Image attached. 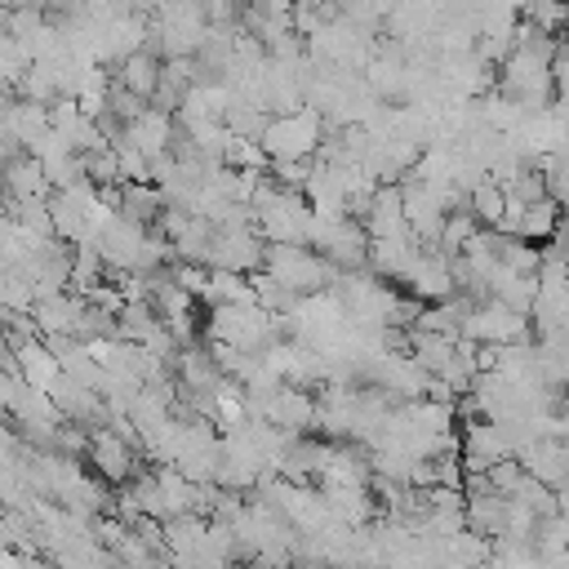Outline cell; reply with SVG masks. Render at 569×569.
Masks as SVG:
<instances>
[{"mask_svg": "<svg viewBox=\"0 0 569 569\" xmlns=\"http://www.w3.org/2000/svg\"><path fill=\"white\" fill-rule=\"evenodd\" d=\"M467 209H471V218H476L480 227H498V218H502V209H507V191L485 173V178L467 191Z\"/></svg>", "mask_w": 569, "mask_h": 569, "instance_id": "cell-7", "label": "cell"}, {"mask_svg": "<svg viewBox=\"0 0 569 569\" xmlns=\"http://www.w3.org/2000/svg\"><path fill=\"white\" fill-rule=\"evenodd\" d=\"M0 191H4V204H13V200H49L53 187L44 178V164L31 151H9L0 164Z\"/></svg>", "mask_w": 569, "mask_h": 569, "instance_id": "cell-4", "label": "cell"}, {"mask_svg": "<svg viewBox=\"0 0 569 569\" xmlns=\"http://www.w3.org/2000/svg\"><path fill=\"white\" fill-rule=\"evenodd\" d=\"M13 373H18L27 387L49 391V387H53V378L62 373V365H58V356H53V347H49V342L27 338V342H18V347H13Z\"/></svg>", "mask_w": 569, "mask_h": 569, "instance_id": "cell-5", "label": "cell"}, {"mask_svg": "<svg viewBox=\"0 0 569 569\" xmlns=\"http://www.w3.org/2000/svg\"><path fill=\"white\" fill-rule=\"evenodd\" d=\"M84 458L93 462V471L111 485H129L138 476V449L129 445L124 431H116L111 422H98L84 440Z\"/></svg>", "mask_w": 569, "mask_h": 569, "instance_id": "cell-3", "label": "cell"}, {"mask_svg": "<svg viewBox=\"0 0 569 569\" xmlns=\"http://www.w3.org/2000/svg\"><path fill=\"white\" fill-rule=\"evenodd\" d=\"M262 258H267V240H262V231H258L253 222H227V227H213L209 267L253 276V271H262Z\"/></svg>", "mask_w": 569, "mask_h": 569, "instance_id": "cell-2", "label": "cell"}, {"mask_svg": "<svg viewBox=\"0 0 569 569\" xmlns=\"http://www.w3.org/2000/svg\"><path fill=\"white\" fill-rule=\"evenodd\" d=\"M320 138H325V116L316 107H298V111L267 116L258 147L267 160H311L320 151Z\"/></svg>", "mask_w": 569, "mask_h": 569, "instance_id": "cell-1", "label": "cell"}, {"mask_svg": "<svg viewBox=\"0 0 569 569\" xmlns=\"http://www.w3.org/2000/svg\"><path fill=\"white\" fill-rule=\"evenodd\" d=\"M160 67H164V58L156 53V49H133L129 58H120L116 62V84H124L129 93H138L142 102H151V93H156V84H160Z\"/></svg>", "mask_w": 569, "mask_h": 569, "instance_id": "cell-6", "label": "cell"}, {"mask_svg": "<svg viewBox=\"0 0 569 569\" xmlns=\"http://www.w3.org/2000/svg\"><path fill=\"white\" fill-rule=\"evenodd\" d=\"M4 9H27V4H44V0H0Z\"/></svg>", "mask_w": 569, "mask_h": 569, "instance_id": "cell-8", "label": "cell"}]
</instances>
